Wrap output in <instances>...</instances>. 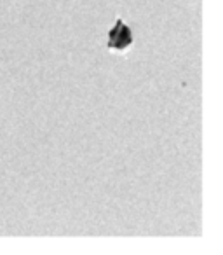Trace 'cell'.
I'll list each match as a JSON object with an SVG mask.
<instances>
[{"mask_svg": "<svg viewBox=\"0 0 223 255\" xmlns=\"http://www.w3.org/2000/svg\"><path fill=\"white\" fill-rule=\"evenodd\" d=\"M110 39H108V47L110 49H117V51H124L131 46L133 42V35L129 26L124 25L122 19H117L115 26L110 30Z\"/></svg>", "mask_w": 223, "mask_h": 255, "instance_id": "6da1fadb", "label": "cell"}]
</instances>
